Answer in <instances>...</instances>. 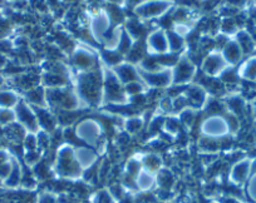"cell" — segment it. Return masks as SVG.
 Here are the masks:
<instances>
[{"label":"cell","mask_w":256,"mask_h":203,"mask_svg":"<svg viewBox=\"0 0 256 203\" xmlns=\"http://www.w3.org/2000/svg\"><path fill=\"white\" fill-rule=\"evenodd\" d=\"M14 112H16V122L23 126L26 131L32 132V133H36L39 131L36 111L33 107L26 103V100H20L18 106L14 108Z\"/></svg>","instance_id":"obj_7"},{"label":"cell","mask_w":256,"mask_h":203,"mask_svg":"<svg viewBox=\"0 0 256 203\" xmlns=\"http://www.w3.org/2000/svg\"><path fill=\"white\" fill-rule=\"evenodd\" d=\"M147 122L142 118L141 116H134L124 118V123H123V131L126 133H128L130 136H134V134H138L140 132L144 131V128L146 127Z\"/></svg>","instance_id":"obj_14"},{"label":"cell","mask_w":256,"mask_h":203,"mask_svg":"<svg viewBox=\"0 0 256 203\" xmlns=\"http://www.w3.org/2000/svg\"><path fill=\"white\" fill-rule=\"evenodd\" d=\"M140 77L146 87L154 89H166L172 85V68L156 70V72H142L140 70Z\"/></svg>","instance_id":"obj_5"},{"label":"cell","mask_w":256,"mask_h":203,"mask_svg":"<svg viewBox=\"0 0 256 203\" xmlns=\"http://www.w3.org/2000/svg\"><path fill=\"white\" fill-rule=\"evenodd\" d=\"M39 203H56V200L49 193H46V195L40 196L39 198Z\"/></svg>","instance_id":"obj_25"},{"label":"cell","mask_w":256,"mask_h":203,"mask_svg":"<svg viewBox=\"0 0 256 203\" xmlns=\"http://www.w3.org/2000/svg\"><path fill=\"white\" fill-rule=\"evenodd\" d=\"M102 59L110 68L117 67L118 64L124 62V57L118 52L117 49H104L102 52Z\"/></svg>","instance_id":"obj_18"},{"label":"cell","mask_w":256,"mask_h":203,"mask_svg":"<svg viewBox=\"0 0 256 203\" xmlns=\"http://www.w3.org/2000/svg\"><path fill=\"white\" fill-rule=\"evenodd\" d=\"M8 162V157H6V153L3 151H0V166L3 165V163Z\"/></svg>","instance_id":"obj_27"},{"label":"cell","mask_w":256,"mask_h":203,"mask_svg":"<svg viewBox=\"0 0 256 203\" xmlns=\"http://www.w3.org/2000/svg\"><path fill=\"white\" fill-rule=\"evenodd\" d=\"M94 203H113V196L107 191H100L96 196Z\"/></svg>","instance_id":"obj_24"},{"label":"cell","mask_w":256,"mask_h":203,"mask_svg":"<svg viewBox=\"0 0 256 203\" xmlns=\"http://www.w3.org/2000/svg\"><path fill=\"white\" fill-rule=\"evenodd\" d=\"M225 69L226 62L221 52H218V50H212L208 54H206L201 62V72L208 77L218 78V75Z\"/></svg>","instance_id":"obj_8"},{"label":"cell","mask_w":256,"mask_h":203,"mask_svg":"<svg viewBox=\"0 0 256 203\" xmlns=\"http://www.w3.org/2000/svg\"><path fill=\"white\" fill-rule=\"evenodd\" d=\"M221 54H222L224 59H225L226 63H234L238 62L240 59L241 54V49L238 46V44L232 43V41H228L226 45L221 49Z\"/></svg>","instance_id":"obj_16"},{"label":"cell","mask_w":256,"mask_h":203,"mask_svg":"<svg viewBox=\"0 0 256 203\" xmlns=\"http://www.w3.org/2000/svg\"><path fill=\"white\" fill-rule=\"evenodd\" d=\"M142 163L144 166V171L147 172H157V171L161 170V158L158 157L157 155H146L142 160Z\"/></svg>","instance_id":"obj_21"},{"label":"cell","mask_w":256,"mask_h":203,"mask_svg":"<svg viewBox=\"0 0 256 203\" xmlns=\"http://www.w3.org/2000/svg\"><path fill=\"white\" fill-rule=\"evenodd\" d=\"M170 0H144L134 6V13L137 18L142 20H152L162 18L171 8Z\"/></svg>","instance_id":"obj_2"},{"label":"cell","mask_w":256,"mask_h":203,"mask_svg":"<svg viewBox=\"0 0 256 203\" xmlns=\"http://www.w3.org/2000/svg\"><path fill=\"white\" fill-rule=\"evenodd\" d=\"M80 104L87 108L96 107L103 102V73L100 69L77 74L76 88Z\"/></svg>","instance_id":"obj_1"},{"label":"cell","mask_w":256,"mask_h":203,"mask_svg":"<svg viewBox=\"0 0 256 203\" xmlns=\"http://www.w3.org/2000/svg\"><path fill=\"white\" fill-rule=\"evenodd\" d=\"M198 73L196 64L187 55L180 57L177 64L172 68V85H188L194 82Z\"/></svg>","instance_id":"obj_3"},{"label":"cell","mask_w":256,"mask_h":203,"mask_svg":"<svg viewBox=\"0 0 256 203\" xmlns=\"http://www.w3.org/2000/svg\"><path fill=\"white\" fill-rule=\"evenodd\" d=\"M70 60H72L73 68L77 70L78 74L97 69V57L88 48L76 46V49L72 52Z\"/></svg>","instance_id":"obj_6"},{"label":"cell","mask_w":256,"mask_h":203,"mask_svg":"<svg viewBox=\"0 0 256 203\" xmlns=\"http://www.w3.org/2000/svg\"><path fill=\"white\" fill-rule=\"evenodd\" d=\"M146 48L147 53L152 55H161L168 53V39H167L166 31L162 29H157V30L150 33L146 38Z\"/></svg>","instance_id":"obj_9"},{"label":"cell","mask_w":256,"mask_h":203,"mask_svg":"<svg viewBox=\"0 0 256 203\" xmlns=\"http://www.w3.org/2000/svg\"><path fill=\"white\" fill-rule=\"evenodd\" d=\"M157 183L160 185V190L170 191L174 185V177L171 171L160 170L157 175Z\"/></svg>","instance_id":"obj_20"},{"label":"cell","mask_w":256,"mask_h":203,"mask_svg":"<svg viewBox=\"0 0 256 203\" xmlns=\"http://www.w3.org/2000/svg\"><path fill=\"white\" fill-rule=\"evenodd\" d=\"M107 4H110V5H118L122 6L126 4V0H104Z\"/></svg>","instance_id":"obj_26"},{"label":"cell","mask_w":256,"mask_h":203,"mask_svg":"<svg viewBox=\"0 0 256 203\" xmlns=\"http://www.w3.org/2000/svg\"><path fill=\"white\" fill-rule=\"evenodd\" d=\"M167 33V39H168V48L171 53H176L180 54L186 46V40H184V36L177 34L174 30L166 31Z\"/></svg>","instance_id":"obj_17"},{"label":"cell","mask_w":256,"mask_h":203,"mask_svg":"<svg viewBox=\"0 0 256 203\" xmlns=\"http://www.w3.org/2000/svg\"><path fill=\"white\" fill-rule=\"evenodd\" d=\"M201 132H202V136L221 138V137L226 136V133L228 132V127L224 116L208 117L201 124Z\"/></svg>","instance_id":"obj_11"},{"label":"cell","mask_w":256,"mask_h":203,"mask_svg":"<svg viewBox=\"0 0 256 203\" xmlns=\"http://www.w3.org/2000/svg\"><path fill=\"white\" fill-rule=\"evenodd\" d=\"M74 129L80 141L90 143V146L96 147L103 138L102 126L96 119H83L76 126Z\"/></svg>","instance_id":"obj_4"},{"label":"cell","mask_w":256,"mask_h":203,"mask_svg":"<svg viewBox=\"0 0 256 203\" xmlns=\"http://www.w3.org/2000/svg\"><path fill=\"white\" fill-rule=\"evenodd\" d=\"M196 112L198 111H194V109H191V108H187L178 114V119H180V122H181V124L184 128L191 129L192 127H194V124H195V122H196Z\"/></svg>","instance_id":"obj_23"},{"label":"cell","mask_w":256,"mask_h":203,"mask_svg":"<svg viewBox=\"0 0 256 203\" xmlns=\"http://www.w3.org/2000/svg\"><path fill=\"white\" fill-rule=\"evenodd\" d=\"M20 102L18 95L14 92H2L0 93V108H6V109H13L18 106Z\"/></svg>","instance_id":"obj_19"},{"label":"cell","mask_w":256,"mask_h":203,"mask_svg":"<svg viewBox=\"0 0 256 203\" xmlns=\"http://www.w3.org/2000/svg\"><path fill=\"white\" fill-rule=\"evenodd\" d=\"M184 95L187 100L188 108L194 109V111L202 109L208 98V93L206 92L205 88H202L198 84H195V83H191V84L187 85L184 92Z\"/></svg>","instance_id":"obj_10"},{"label":"cell","mask_w":256,"mask_h":203,"mask_svg":"<svg viewBox=\"0 0 256 203\" xmlns=\"http://www.w3.org/2000/svg\"><path fill=\"white\" fill-rule=\"evenodd\" d=\"M74 156L78 165H80L82 168H86V167L90 168L96 161L94 152H93L92 149H88L87 147L84 146H80L78 147L77 149H74Z\"/></svg>","instance_id":"obj_15"},{"label":"cell","mask_w":256,"mask_h":203,"mask_svg":"<svg viewBox=\"0 0 256 203\" xmlns=\"http://www.w3.org/2000/svg\"><path fill=\"white\" fill-rule=\"evenodd\" d=\"M112 70L123 85L131 82H136V80H141L138 68L134 64H131V63L122 62L117 67L112 68Z\"/></svg>","instance_id":"obj_12"},{"label":"cell","mask_w":256,"mask_h":203,"mask_svg":"<svg viewBox=\"0 0 256 203\" xmlns=\"http://www.w3.org/2000/svg\"><path fill=\"white\" fill-rule=\"evenodd\" d=\"M24 100L32 107H46V88L43 85H38L36 88L24 92Z\"/></svg>","instance_id":"obj_13"},{"label":"cell","mask_w":256,"mask_h":203,"mask_svg":"<svg viewBox=\"0 0 256 203\" xmlns=\"http://www.w3.org/2000/svg\"><path fill=\"white\" fill-rule=\"evenodd\" d=\"M154 177H152L151 173L147 172V171H141V172L138 173V176L136 177L137 188L144 191V192H147V191L154 186Z\"/></svg>","instance_id":"obj_22"}]
</instances>
